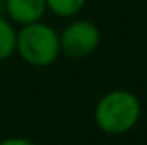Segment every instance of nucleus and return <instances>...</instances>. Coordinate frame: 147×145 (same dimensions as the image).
I'll return each instance as SVG.
<instances>
[{"instance_id": "1", "label": "nucleus", "mask_w": 147, "mask_h": 145, "mask_svg": "<svg viewBox=\"0 0 147 145\" xmlns=\"http://www.w3.org/2000/svg\"><path fill=\"white\" fill-rule=\"evenodd\" d=\"M17 52L34 67H47L60 56V34L47 22H30L17 32Z\"/></svg>"}, {"instance_id": "2", "label": "nucleus", "mask_w": 147, "mask_h": 145, "mask_svg": "<svg viewBox=\"0 0 147 145\" xmlns=\"http://www.w3.org/2000/svg\"><path fill=\"white\" fill-rule=\"evenodd\" d=\"M140 117V102L132 93L115 89L106 93L95 108V121L108 134H123L136 125Z\"/></svg>"}, {"instance_id": "3", "label": "nucleus", "mask_w": 147, "mask_h": 145, "mask_svg": "<svg viewBox=\"0 0 147 145\" xmlns=\"http://www.w3.org/2000/svg\"><path fill=\"white\" fill-rule=\"evenodd\" d=\"M100 43V32L97 24L86 19L73 21L60 34V50L69 58H88L97 50Z\"/></svg>"}, {"instance_id": "4", "label": "nucleus", "mask_w": 147, "mask_h": 145, "mask_svg": "<svg viewBox=\"0 0 147 145\" xmlns=\"http://www.w3.org/2000/svg\"><path fill=\"white\" fill-rule=\"evenodd\" d=\"M4 6L9 21L21 26L41 21L47 11L45 0H4Z\"/></svg>"}, {"instance_id": "5", "label": "nucleus", "mask_w": 147, "mask_h": 145, "mask_svg": "<svg viewBox=\"0 0 147 145\" xmlns=\"http://www.w3.org/2000/svg\"><path fill=\"white\" fill-rule=\"evenodd\" d=\"M17 52V30L11 21L0 17V60H7Z\"/></svg>"}, {"instance_id": "6", "label": "nucleus", "mask_w": 147, "mask_h": 145, "mask_svg": "<svg viewBox=\"0 0 147 145\" xmlns=\"http://www.w3.org/2000/svg\"><path fill=\"white\" fill-rule=\"evenodd\" d=\"M45 2H47V11L61 19L75 17L86 6V0H45Z\"/></svg>"}, {"instance_id": "7", "label": "nucleus", "mask_w": 147, "mask_h": 145, "mask_svg": "<svg viewBox=\"0 0 147 145\" xmlns=\"http://www.w3.org/2000/svg\"><path fill=\"white\" fill-rule=\"evenodd\" d=\"M0 145H36V143L26 138H7L4 142H0Z\"/></svg>"}, {"instance_id": "8", "label": "nucleus", "mask_w": 147, "mask_h": 145, "mask_svg": "<svg viewBox=\"0 0 147 145\" xmlns=\"http://www.w3.org/2000/svg\"><path fill=\"white\" fill-rule=\"evenodd\" d=\"M0 2H2V0H0Z\"/></svg>"}]
</instances>
